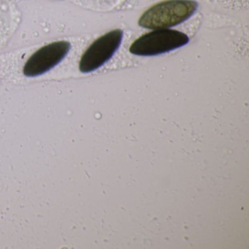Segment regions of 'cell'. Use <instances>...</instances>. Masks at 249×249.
Here are the masks:
<instances>
[{"mask_svg":"<svg viewBox=\"0 0 249 249\" xmlns=\"http://www.w3.org/2000/svg\"><path fill=\"white\" fill-rule=\"evenodd\" d=\"M197 6V2L193 0H167L147 10L138 24L150 30L168 29L190 18Z\"/></svg>","mask_w":249,"mask_h":249,"instance_id":"cell-1","label":"cell"},{"mask_svg":"<svg viewBox=\"0 0 249 249\" xmlns=\"http://www.w3.org/2000/svg\"><path fill=\"white\" fill-rule=\"evenodd\" d=\"M71 48V43L67 41L54 42L41 48L26 62L24 75L33 78L46 73L63 60Z\"/></svg>","mask_w":249,"mask_h":249,"instance_id":"cell-4","label":"cell"},{"mask_svg":"<svg viewBox=\"0 0 249 249\" xmlns=\"http://www.w3.org/2000/svg\"><path fill=\"white\" fill-rule=\"evenodd\" d=\"M189 41V37L181 32L161 29L137 39L129 47V52L137 56H155L182 47Z\"/></svg>","mask_w":249,"mask_h":249,"instance_id":"cell-2","label":"cell"},{"mask_svg":"<svg viewBox=\"0 0 249 249\" xmlns=\"http://www.w3.org/2000/svg\"><path fill=\"white\" fill-rule=\"evenodd\" d=\"M123 38V31L115 30L96 40L84 52L79 63L81 72H92L103 66L119 49Z\"/></svg>","mask_w":249,"mask_h":249,"instance_id":"cell-3","label":"cell"}]
</instances>
